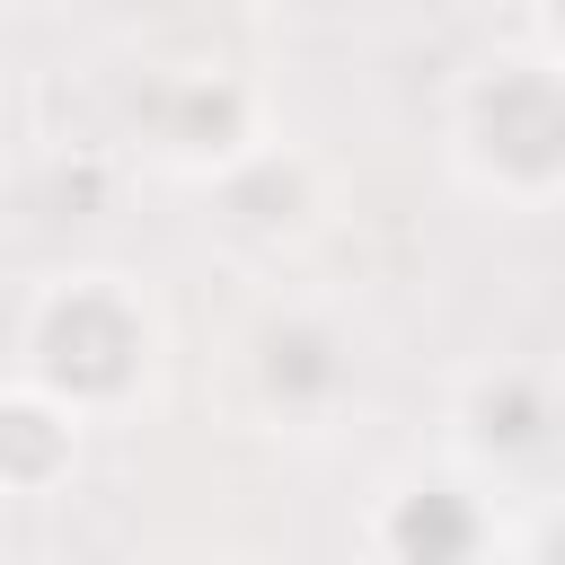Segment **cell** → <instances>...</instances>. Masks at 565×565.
Instances as JSON below:
<instances>
[{"instance_id": "cell-9", "label": "cell", "mask_w": 565, "mask_h": 565, "mask_svg": "<svg viewBox=\"0 0 565 565\" xmlns=\"http://www.w3.org/2000/svg\"><path fill=\"white\" fill-rule=\"evenodd\" d=\"M132 565H274V556H256V547H238V539H177V547H150V556H132Z\"/></svg>"}, {"instance_id": "cell-8", "label": "cell", "mask_w": 565, "mask_h": 565, "mask_svg": "<svg viewBox=\"0 0 565 565\" xmlns=\"http://www.w3.org/2000/svg\"><path fill=\"white\" fill-rule=\"evenodd\" d=\"M88 468V424L26 380H0V503H53Z\"/></svg>"}, {"instance_id": "cell-10", "label": "cell", "mask_w": 565, "mask_h": 565, "mask_svg": "<svg viewBox=\"0 0 565 565\" xmlns=\"http://www.w3.org/2000/svg\"><path fill=\"white\" fill-rule=\"evenodd\" d=\"M53 0H0V26H18V18H44Z\"/></svg>"}, {"instance_id": "cell-5", "label": "cell", "mask_w": 565, "mask_h": 565, "mask_svg": "<svg viewBox=\"0 0 565 565\" xmlns=\"http://www.w3.org/2000/svg\"><path fill=\"white\" fill-rule=\"evenodd\" d=\"M274 132V97L247 62L230 53H185V62H141L124 88V141L141 168L203 185L221 177L238 150H256Z\"/></svg>"}, {"instance_id": "cell-11", "label": "cell", "mask_w": 565, "mask_h": 565, "mask_svg": "<svg viewBox=\"0 0 565 565\" xmlns=\"http://www.w3.org/2000/svg\"><path fill=\"white\" fill-rule=\"evenodd\" d=\"M0 185H9V141H0Z\"/></svg>"}, {"instance_id": "cell-4", "label": "cell", "mask_w": 565, "mask_h": 565, "mask_svg": "<svg viewBox=\"0 0 565 565\" xmlns=\"http://www.w3.org/2000/svg\"><path fill=\"white\" fill-rule=\"evenodd\" d=\"M556 450H565V406H556L547 362L486 353V362L450 371V388H441V459L450 468L494 486L512 512H547Z\"/></svg>"}, {"instance_id": "cell-6", "label": "cell", "mask_w": 565, "mask_h": 565, "mask_svg": "<svg viewBox=\"0 0 565 565\" xmlns=\"http://www.w3.org/2000/svg\"><path fill=\"white\" fill-rule=\"evenodd\" d=\"M327 230H335V168L282 124L256 150H238L221 177H203V238L256 282H291Z\"/></svg>"}, {"instance_id": "cell-7", "label": "cell", "mask_w": 565, "mask_h": 565, "mask_svg": "<svg viewBox=\"0 0 565 565\" xmlns=\"http://www.w3.org/2000/svg\"><path fill=\"white\" fill-rule=\"evenodd\" d=\"M547 512H512L494 486H477L468 468L433 459H397L371 477L362 494V556L371 565H512L521 530Z\"/></svg>"}, {"instance_id": "cell-1", "label": "cell", "mask_w": 565, "mask_h": 565, "mask_svg": "<svg viewBox=\"0 0 565 565\" xmlns=\"http://www.w3.org/2000/svg\"><path fill=\"white\" fill-rule=\"evenodd\" d=\"M168 362H177L168 300L132 265H53L35 274L9 327V380L44 388L88 433L141 424L168 388Z\"/></svg>"}, {"instance_id": "cell-2", "label": "cell", "mask_w": 565, "mask_h": 565, "mask_svg": "<svg viewBox=\"0 0 565 565\" xmlns=\"http://www.w3.org/2000/svg\"><path fill=\"white\" fill-rule=\"evenodd\" d=\"M441 168L494 212H556L565 194V71L547 35H503L450 71Z\"/></svg>"}, {"instance_id": "cell-3", "label": "cell", "mask_w": 565, "mask_h": 565, "mask_svg": "<svg viewBox=\"0 0 565 565\" xmlns=\"http://www.w3.org/2000/svg\"><path fill=\"white\" fill-rule=\"evenodd\" d=\"M221 406L265 441L344 433L362 406V327L300 282H265L221 344Z\"/></svg>"}]
</instances>
